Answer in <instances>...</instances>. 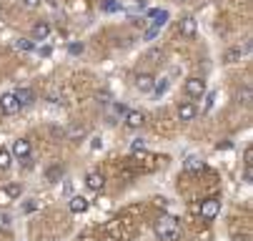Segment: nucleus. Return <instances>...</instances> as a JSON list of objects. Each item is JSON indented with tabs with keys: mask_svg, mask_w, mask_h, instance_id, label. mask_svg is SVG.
<instances>
[{
	"mask_svg": "<svg viewBox=\"0 0 253 241\" xmlns=\"http://www.w3.org/2000/svg\"><path fill=\"white\" fill-rule=\"evenodd\" d=\"M156 234L161 241H178L180 239V224L173 216H161L156 221Z\"/></svg>",
	"mask_w": 253,
	"mask_h": 241,
	"instance_id": "f257e3e1",
	"label": "nucleus"
},
{
	"mask_svg": "<svg viewBox=\"0 0 253 241\" xmlns=\"http://www.w3.org/2000/svg\"><path fill=\"white\" fill-rule=\"evenodd\" d=\"M218 214H221V201H218V198H206V201L201 203V216H203L206 221H213Z\"/></svg>",
	"mask_w": 253,
	"mask_h": 241,
	"instance_id": "f03ea898",
	"label": "nucleus"
},
{
	"mask_svg": "<svg viewBox=\"0 0 253 241\" xmlns=\"http://www.w3.org/2000/svg\"><path fill=\"white\" fill-rule=\"evenodd\" d=\"M0 111H3L5 116H15L20 111V106H18V100H15L13 93H3V96H0Z\"/></svg>",
	"mask_w": 253,
	"mask_h": 241,
	"instance_id": "7ed1b4c3",
	"label": "nucleus"
},
{
	"mask_svg": "<svg viewBox=\"0 0 253 241\" xmlns=\"http://www.w3.org/2000/svg\"><path fill=\"white\" fill-rule=\"evenodd\" d=\"M186 93L191 98H203L206 96V81L203 78H188L186 81Z\"/></svg>",
	"mask_w": 253,
	"mask_h": 241,
	"instance_id": "20e7f679",
	"label": "nucleus"
},
{
	"mask_svg": "<svg viewBox=\"0 0 253 241\" xmlns=\"http://www.w3.org/2000/svg\"><path fill=\"white\" fill-rule=\"evenodd\" d=\"M13 96H15V100H18V106H20V108L33 106V103H35V91H33V88H18Z\"/></svg>",
	"mask_w": 253,
	"mask_h": 241,
	"instance_id": "39448f33",
	"label": "nucleus"
},
{
	"mask_svg": "<svg viewBox=\"0 0 253 241\" xmlns=\"http://www.w3.org/2000/svg\"><path fill=\"white\" fill-rule=\"evenodd\" d=\"M153 83H156V78L151 73H138L135 76V88L140 93H153Z\"/></svg>",
	"mask_w": 253,
	"mask_h": 241,
	"instance_id": "423d86ee",
	"label": "nucleus"
},
{
	"mask_svg": "<svg viewBox=\"0 0 253 241\" xmlns=\"http://www.w3.org/2000/svg\"><path fill=\"white\" fill-rule=\"evenodd\" d=\"M30 153H33V146H30L28 139H18V141L13 144V156H18V158H30Z\"/></svg>",
	"mask_w": 253,
	"mask_h": 241,
	"instance_id": "0eeeda50",
	"label": "nucleus"
},
{
	"mask_svg": "<svg viewBox=\"0 0 253 241\" xmlns=\"http://www.w3.org/2000/svg\"><path fill=\"white\" fill-rule=\"evenodd\" d=\"M143 123H146V116H143L140 111H126V126L128 128H140Z\"/></svg>",
	"mask_w": 253,
	"mask_h": 241,
	"instance_id": "6e6552de",
	"label": "nucleus"
},
{
	"mask_svg": "<svg viewBox=\"0 0 253 241\" xmlns=\"http://www.w3.org/2000/svg\"><path fill=\"white\" fill-rule=\"evenodd\" d=\"M178 33H180L183 38H193V36H196V20H193L191 15L183 18V20H180V25H178Z\"/></svg>",
	"mask_w": 253,
	"mask_h": 241,
	"instance_id": "1a4fd4ad",
	"label": "nucleus"
},
{
	"mask_svg": "<svg viewBox=\"0 0 253 241\" xmlns=\"http://www.w3.org/2000/svg\"><path fill=\"white\" fill-rule=\"evenodd\" d=\"M196 113H198V108L193 106V103H180V106H178V118L180 121H193L196 118Z\"/></svg>",
	"mask_w": 253,
	"mask_h": 241,
	"instance_id": "9d476101",
	"label": "nucleus"
},
{
	"mask_svg": "<svg viewBox=\"0 0 253 241\" xmlns=\"http://www.w3.org/2000/svg\"><path fill=\"white\" fill-rule=\"evenodd\" d=\"M85 184H88V189H93V191H100V189L105 186V176L100 174V171H90V174H88V179H85Z\"/></svg>",
	"mask_w": 253,
	"mask_h": 241,
	"instance_id": "9b49d317",
	"label": "nucleus"
},
{
	"mask_svg": "<svg viewBox=\"0 0 253 241\" xmlns=\"http://www.w3.org/2000/svg\"><path fill=\"white\" fill-rule=\"evenodd\" d=\"M88 206H90V201L85 196H73V198H70V211H73V214L88 211Z\"/></svg>",
	"mask_w": 253,
	"mask_h": 241,
	"instance_id": "f8f14e48",
	"label": "nucleus"
},
{
	"mask_svg": "<svg viewBox=\"0 0 253 241\" xmlns=\"http://www.w3.org/2000/svg\"><path fill=\"white\" fill-rule=\"evenodd\" d=\"M50 36V25L48 23H35L33 25V38L30 41H45Z\"/></svg>",
	"mask_w": 253,
	"mask_h": 241,
	"instance_id": "ddd939ff",
	"label": "nucleus"
},
{
	"mask_svg": "<svg viewBox=\"0 0 253 241\" xmlns=\"http://www.w3.org/2000/svg\"><path fill=\"white\" fill-rule=\"evenodd\" d=\"M148 18L153 20V28H161V25H166V20H168V10H151Z\"/></svg>",
	"mask_w": 253,
	"mask_h": 241,
	"instance_id": "4468645a",
	"label": "nucleus"
},
{
	"mask_svg": "<svg viewBox=\"0 0 253 241\" xmlns=\"http://www.w3.org/2000/svg\"><path fill=\"white\" fill-rule=\"evenodd\" d=\"M60 176H63V166H50V168L45 171V179H48L50 184L60 181Z\"/></svg>",
	"mask_w": 253,
	"mask_h": 241,
	"instance_id": "2eb2a0df",
	"label": "nucleus"
},
{
	"mask_svg": "<svg viewBox=\"0 0 253 241\" xmlns=\"http://www.w3.org/2000/svg\"><path fill=\"white\" fill-rule=\"evenodd\" d=\"M183 168H186V171H201V168H203V161H201L198 156H188L186 163H183Z\"/></svg>",
	"mask_w": 253,
	"mask_h": 241,
	"instance_id": "dca6fc26",
	"label": "nucleus"
},
{
	"mask_svg": "<svg viewBox=\"0 0 253 241\" xmlns=\"http://www.w3.org/2000/svg\"><path fill=\"white\" fill-rule=\"evenodd\" d=\"M33 48H35V43H33L30 38H20V41H15V50L28 53V50H33Z\"/></svg>",
	"mask_w": 253,
	"mask_h": 241,
	"instance_id": "f3484780",
	"label": "nucleus"
},
{
	"mask_svg": "<svg viewBox=\"0 0 253 241\" xmlns=\"http://www.w3.org/2000/svg\"><path fill=\"white\" fill-rule=\"evenodd\" d=\"M3 193H5V196H10V198H18V196L23 193V186H20V184H8Z\"/></svg>",
	"mask_w": 253,
	"mask_h": 241,
	"instance_id": "a211bd4d",
	"label": "nucleus"
},
{
	"mask_svg": "<svg viewBox=\"0 0 253 241\" xmlns=\"http://www.w3.org/2000/svg\"><path fill=\"white\" fill-rule=\"evenodd\" d=\"M123 5H121V0H105V3H103V10L105 13H118Z\"/></svg>",
	"mask_w": 253,
	"mask_h": 241,
	"instance_id": "6ab92c4d",
	"label": "nucleus"
},
{
	"mask_svg": "<svg viewBox=\"0 0 253 241\" xmlns=\"http://www.w3.org/2000/svg\"><path fill=\"white\" fill-rule=\"evenodd\" d=\"M10 168V151L0 148V171H8Z\"/></svg>",
	"mask_w": 253,
	"mask_h": 241,
	"instance_id": "aec40b11",
	"label": "nucleus"
},
{
	"mask_svg": "<svg viewBox=\"0 0 253 241\" xmlns=\"http://www.w3.org/2000/svg\"><path fill=\"white\" fill-rule=\"evenodd\" d=\"M166 91H168V81H166V78H161V81L153 83V93H156V96H163Z\"/></svg>",
	"mask_w": 253,
	"mask_h": 241,
	"instance_id": "412c9836",
	"label": "nucleus"
},
{
	"mask_svg": "<svg viewBox=\"0 0 253 241\" xmlns=\"http://www.w3.org/2000/svg\"><path fill=\"white\" fill-rule=\"evenodd\" d=\"M238 98H241V103H246V106H251V86H243L241 88V93H238Z\"/></svg>",
	"mask_w": 253,
	"mask_h": 241,
	"instance_id": "4be33fe9",
	"label": "nucleus"
},
{
	"mask_svg": "<svg viewBox=\"0 0 253 241\" xmlns=\"http://www.w3.org/2000/svg\"><path fill=\"white\" fill-rule=\"evenodd\" d=\"M68 50H70V55H81L83 53V43H70Z\"/></svg>",
	"mask_w": 253,
	"mask_h": 241,
	"instance_id": "5701e85b",
	"label": "nucleus"
},
{
	"mask_svg": "<svg viewBox=\"0 0 253 241\" xmlns=\"http://www.w3.org/2000/svg\"><path fill=\"white\" fill-rule=\"evenodd\" d=\"M246 184H253V166H246V174H243Z\"/></svg>",
	"mask_w": 253,
	"mask_h": 241,
	"instance_id": "b1692460",
	"label": "nucleus"
},
{
	"mask_svg": "<svg viewBox=\"0 0 253 241\" xmlns=\"http://www.w3.org/2000/svg\"><path fill=\"white\" fill-rule=\"evenodd\" d=\"M143 146H146V141H143V139H135V141L130 144V148H133V151H138V148H143Z\"/></svg>",
	"mask_w": 253,
	"mask_h": 241,
	"instance_id": "393cba45",
	"label": "nucleus"
},
{
	"mask_svg": "<svg viewBox=\"0 0 253 241\" xmlns=\"http://www.w3.org/2000/svg\"><path fill=\"white\" fill-rule=\"evenodd\" d=\"M246 166H253V148L246 151Z\"/></svg>",
	"mask_w": 253,
	"mask_h": 241,
	"instance_id": "a878e982",
	"label": "nucleus"
},
{
	"mask_svg": "<svg viewBox=\"0 0 253 241\" xmlns=\"http://www.w3.org/2000/svg\"><path fill=\"white\" fill-rule=\"evenodd\" d=\"M23 5L25 8H35V5H41V0H23Z\"/></svg>",
	"mask_w": 253,
	"mask_h": 241,
	"instance_id": "bb28decb",
	"label": "nucleus"
}]
</instances>
